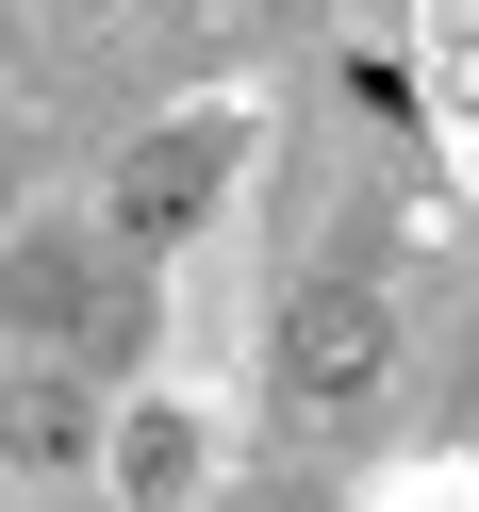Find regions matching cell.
<instances>
[{"label": "cell", "mask_w": 479, "mask_h": 512, "mask_svg": "<svg viewBox=\"0 0 479 512\" xmlns=\"http://www.w3.org/2000/svg\"><path fill=\"white\" fill-rule=\"evenodd\" d=\"M281 364H298V397H347V380L380 364V298H364V281H314L298 331H281Z\"/></svg>", "instance_id": "7a4b0ae2"}, {"label": "cell", "mask_w": 479, "mask_h": 512, "mask_svg": "<svg viewBox=\"0 0 479 512\" xmlns=\"http://www.w3.org/2000/svg\"><path fill=\"white\" fill-rule=\"evenodd\" d=\"M232 182V133H149L133 149V182H116V248H166V232H199V199Z\"/></svg>", "instance_id": "6da1fadb"}]
</instances>
